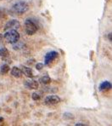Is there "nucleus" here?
Instances as JSON below:
<instances>
[{
  "label": "nucleus",
  "mask_w": 112,
  "mask_h": 126,
  "mask_svg": "<svg viewBox=\"0 0 112 126\" xmlns=\"http://www.w3.org/2000/svg\"><path fill=\"white\" fill-rule=\"evenodd\" d=\"M3 118H0V122H3Z\"/></svg>",
  "instance_id": "aec40b11"
},
{
  "label": "nucleus",
  "mask_w": 112,
  "mask_h": 126,
  "mask_svg": "<svg viewBox=\"0 0 112 126\" xmlns=\"http://www.w3.org/2000/svg\"><path fill=\"white\" fill-rule=\"evenodd\" d=\"M21 73H23L24 75H25L26 77H28V78H32V76H33L32 70L31 69L30 67H27V66H21Z\"/></svg>",
  "instance_id": "6e6552de"
},
{
  "label": "nucleus",
  "mask_w": 112,
  "mask_h": 126,
  "mask_svg": "<svg viewBox=\"0 0 112 126\" xmlns=\"http://www.w3.org/2000/svg\"><path fill=\"white\" fill-rule=\"evenodd\" d=\"M109 39H110V41H111V33L109 34Z\"/></svg>",
  "instance_id": "6ab92c4d"
},
{
  "label": "nucleus",
  "mask_w": 112,
  "mask_h": 126,
  "mask_svg": "<svg viewBox=\"0 0 112 126\" xmlns=\"http://www.w3.org/2000/svg\"><path fill=\"white\" fill-rule=\"evenodd\" d=\"M37 26L35 22L31 19H26L25 21V30L26 34L33 35L37 31Z\"/></svg>",
  "instance_id": "7ed1b4c3"
},
{
  "label": "nucleus",
  "mask_w": 112,
  "mask_h": 126,
  "mask_svg": "<svg viewBox=\"0 0 112 126\" xmlns=\"http://www.w3.org/2000/svg\"><path fill=\"white\" fill-rule=\"evenodd\" d=\"M3 38L10 44H16L20 39V34L16 30H10L4 33Z\"/></svg>",
  "instance_id": "f03ea898"
},
{
  "label": "nucleus",
  "mask_w": 112,
  "mask_h": 126,
  "mask_svg": "<svg viewBox=\"0 0 112 126\" xmlns=\"http://www.w3.org/2000/svg\"><path fill=\"white\" fill-rule=\"evenodd\" d=\"M28 10V3L25 1H23V0H19V1H16L15 3L12 4L11 8H10V12L13 15H15V16H21V15L25 14Z\"/></svg>",
  "instance_id": "f257e3e1"
},
{
  "label": "nucleus",
  "mask_w": 112,
  "mask_h": 126,
  "mask_svg": "<svg viewBox=\"0 0 112 126\" xmlns=\"http://www.w3.org/2000/svg\"><path fill=\"white\" fill-rule=\"evenodd\" d=\"M36 68H37V70H42L43 68V63H37V64L36 65Z\"/></svg>",
  "instance_id": "f3484780"
},
{
  "label": "nucleus",
  "mask_w": 112,
  "mask_h": 126,
  "mask_svg": "<svg viewBox=\"0 0 112 126\" xmlns=\"http://www.w3.org/2000/svg\"><path fill=\"white\" fill-rule=\"evenodd\" d=\"M0 56L3 60H6L7 58H9L10 53H9V50L6 48H1L0 49Z\"/></svg>",
  "instance_id": "9d476101"
},
{
  "label": "nucleus",
  "mask_w": 112,
  "mask_h": 126,
  "mask_svg": "<svg viewBox=\"0 0 112 126\" xmlns=\"http://www.w3.org/2000/svg\"><path fill=\"white\" fill-rule=\"evenodd\" d=\"M59 53L57 51H50V52L47 53L44 58V62L45 65H49L50 62H52L53 61H54L58 57Z\"/></svg>",
  "instance_id": "423d86ee"
},
{
  "label": "nucleus",
  "mask_w": 112,
  "mask_h": 126,
  "mask_svg": "<svg viewBox=\"0 0 112 126\" xmlns=\"http://www.w3.org/2000/svg\"><path fill=\"white\" fill-rule=\"evenodd\" d=\"M20 22L17 20H10L5 24L4 27V31H10V30H16L17 31L18 28H20Z\"/></svg>",
  "instance_id": "20e7f679"
},
{
  "label": "nucleus",
  "mask_w": 112,
  "mask_h": 126,
  "mask_svg": "<svg viewBox=\"0 0 112 126\" xmlns=\"http://www.w3.org/2000/svg\"><path fill=\"white\" fill-rule=\"evenodd\" d=\"M60 101V99L58 95L55 94H52V95H49L45 98L44 100V103L48 106H53V105H56L58 104Z\"/></svg>",
  "instance_id": "39448f33"
},
{
  "label": "nucleus",
  "mask_w": 112,
  "mask_h": 126,
  "mask_svg": "<svg viewBox=\"0 0 112 126\" xmlns=\"http://www.w3.org/2000/svg\"><path fill=\"white\" fill-rule=\"evenodd\" d=\"M63 118L65 120H71L74 118V115L71 114V112H65L63 114Z\"/></svg>",
  "instance_id": "4468645a"
},
{
  "label": "nucleus",
  "mask_w": 112,
  "mask_h": 126,
  "mask_svg": "<svg viewBox=\"0 0 112 126\" xmlns=\"http://www.w3.org/2000/svg\"><path fill=\"white\" fill-rule=\"evenodd\" d=\"M75 126H87V125H84V124H82V123H77L75 125Z\"/></svg>",
  "instance_id": "a211bd4d"
},
{
  "label": "nucleus",
  "mask_w": 112,
  "mask_h": 126,
  "mask_svg": "<svg viewBox=\"0 0 112 126\" xmlns=\"http://www.w3.org/2000/svg\"><path fill=\"white\" fill-rule=\"evenodd\" d=\"M0 71H1V73L3 74L7 73L9 71H10V66H9V65L3 64V66H1V68H0Z\"/></svg>",
  "instance_id": "ddd939ff"
},
{
  "label": "nucleus",
  "mask_w": 112,
  "mask_h": 126,
  "mask_svg": "<svg viewBox=\"0 0 112 126\" xmlns=\"http://www.w3.org/2000/svg\"><path fill=\"white\" fill-rule=\"evenodd\" d=\"M32 98L34 100V101H38V100L41 99V95H40L38 93H36V92H35V93L32 94Z\"/></svg>",
  "instance_id": "2eb2a0df"
},
{
  "label": "nucleus",
  "mask_w": 112,
  "mask_h": 126,
  "mask_svg": "<svg viewBox=\"0 0 112 126\" xmlns=\"http://www.w3.org/2000/svg\"><path fill=\"white\" fill-rule=\"evenodd\" d=\"M21 71L19 67L17 66H14L11 69V75L14 76V78H21Z\"/></svg>",
  "instance_id": "1a4fd4ad"
},
{
  "label": "nucleus",
  "mask_w": 112,
  "mask_h": 126,
  "mask_svg": "<svg viewBox=\"0 0 112 126\" xmlns=\"http://www.w3.org/2000/svg\"><path fill=\"white\" fill-rule=\"evenodd\" d=\"M5 16H6V11H5V10L3 8H0V19L4 18Z\"/></svg>",
  "instance_id": "dca6fc26"
},
{
  "label": "nucleus",
  "mask_w": 112,
  "mask_h": 126,
  "mask_svg": "<svg viewBox=\"0 0 112 126\" xmlns=\"http://www.w3.org/2000/svg\"><path fill=\"white\" fill-rule=\"evenodd\" d=\"M111 89V84L109 81H104L100 85V90H105Z\"/></svg>",
  "instance_id": "9b49d317"
},
{
  "label": "nucleus",
  "mask_w": 112,
  "mask_h": 126,
  "mask_svg": "<svg viewBox=\"0 0 112 126\" xmlns=\"http://www.w3.org/2000/svg\"><path fill=\"white\" fill-rule=\"evenodd\" d=\"M40 82L43 84H50V82H51V79L49 75H45L40 79Z\"/></svg>",
  "instance_id": "f8f14e48"
},
{
  "label": "nucleus",
  "mask_w": 112,
  "mask_h": 126,
  "mask_svg": "<svg viewBox=\"0 0 112 126\" xmlns=\"http://www.w3.org/2000/svg\"><path fill=\"white\" fill-rule=\"evenodd\" d=\"M25 85L31 90H37L38 88V83L36 80H26L25 82Z\"/></svg>",
  "instance_id": "0eeeda50"
}]
</instances>
